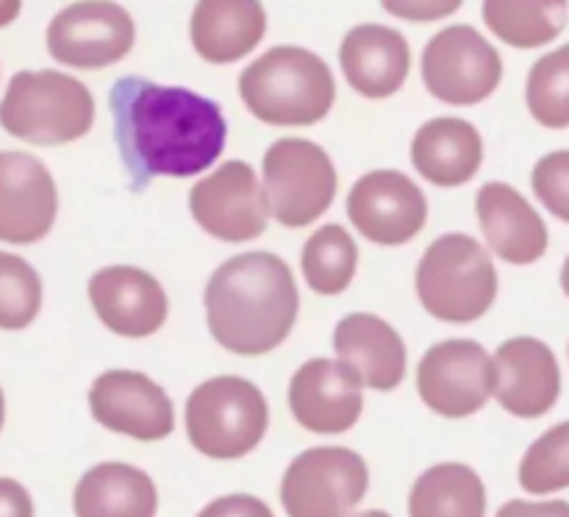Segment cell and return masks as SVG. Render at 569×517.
<instances>
[{
	"label": "cell",
	"instance_id": "13",
	"mask_svg": "<svg viewBox=\"0 0 569 517\" xmlns=\"http://www.w3.org/2000/svg\"><path fill=\"white\" fill-rule=\"evenodd\" d=\"M348 217L370 242L406 245L426 228L428 200L403 172L372 170L350 189Z\"/></svg>",
	"mask_w": 569,
	"mask_h": 517
},
{
	"label": "cell",
	"instance_id": "17",
	"mask_svg": "<svg viewBox=\"0 0 569 517\" xmlns=\"http://www.w3.org/2000/svg\"><path fill=\"white\" fill-rule=\"evenodd\" d=\"M289 409L306 431H350L365 409L359 376L342 361L309 359L289 384Z\"/></svg>",
	"mask_w": 569,
	"mask_h": 517
},
{
	"label": "cell",
	"instance_id": "25",
	"mask_svg": "<svg viewBox=\"0 0 569 517\" xmlns=\"http://www.w3.org/2000/svg\"><path fill=\"white\" fill-rule=\"evenodd\" d=\"M409 517H487V487L472 467L433 465L411 487Z\"/></svg>",
	"mask_w": 569,
	"mask_h": 517
},
{
	"label": "cell",
	"instance_id": "12",
	"mask_svg": "<svg viewBox=\"0 0 569 517\" xmlns=\"http://www.w3.org/2000/svg\"><path fill=\"white\" fill-rule=\"evenodd\" d=\"M137 39L131 14L117 3L89 0L61 9L48 26V50L76 70H100L126 59Z\"/></svg>",
	"mask_w": 569,
	"mask_h": 517
},
{
	"label": "cell",
	"instance_id": "11",
	"mask_svg": "<svg viewBox=\"0 0 569 517\" xmlns=\"http://www.w3.org/2000/svg\"><path fill=\"white\" fill-rule=\"evenodd\" d=\"M194 222L222 242H248L261 237L270 222L264 187L248 161L231 159L189 189Z\"/></svg>",
	"mask_w": 569,
	"mask_h": 517
},
{
	"label": "cell",
	"instance_id": "14",
	"mask_svg": "<svg viewBox=\"0 0 569 517\" xmlns=\"http://www.w3.org/2000/svg\"><path fill=\"white\" fill-rule=\"evenodd\" d=\"M89 409L100 426L139 443L164 439L176 428L170 395L139 370H106L94 378Z\"/></svg>",
	"mask_w": 569,
	"mask_h": 517
},
{
	"label": "cell",
	"instance_id": "29",
	"mask_svg": "<svg viewBox=\"0 0 569 517\" xmlns=\"http://www.w3.org/2000/svg\"><path fill=\"white\" fill-rule=\"evenodd\" d=\"M520 487L550 495L569 487V420L548 428L520 461Z\"/></svg>",
	"mask_w": 569,
	"mask_h": 517
},
{
	"label": "cell",
	"instance_id": "30",
	"mask_svg": "<svg viewBox=\"0 0 569 517\" xmlns=\"http://www.w3.org/2000/svg\"><path fill=\"white\" fill-rule=\"evenodd\" d=\"M42 306L39 272L22 256L0 250V328L20 331L31 326Z\"/></svg>",
	"mask_w": 569,
	"mask_h": 517
},
{
	"label": "cell",
	"instance_id": "9",
	"mask_svg": "<svg viewBox=\"0 0 569 517\" xmlns=\"http://www.w3.org/2000/svg\"><path fill=\"white\" fill-rule=\"evenodd\" d=\"M503 78V59L472 26H450L422 50V81L428 92L450 106L487 100Z\"/></svg>",
	"mask_w": 569,
	"mask_h": 517
},
{
	"label": "cell",
	"instance_id": "28",
	"mask_svg": "<svg viewBox=\"0 0 569 517\" xmlns=\"http://www.w3.org/2000/svg\"><path fill=\"white\" fill-rule=\"evenodd\" d=\"M526 103L545 128H569V44L537 59L528 72Z\"/></svg>",
	"mask_w": 569,
	"mask_h": 517
},
{
	"label": "cell",
	"instance_id": "23",
	"mask_svg": "<svg viewBox=\"0 0 569 517\" xmlns=\"http://www.w3.org/2000/svg\"><path fill=\"white\" fill-rule=\"evenodd\" d=\"M267 14L256 0H203L194 6L189 37L200 59L231 64L264 39Z\"/></svg>",
	"mask_w": 569,
	"mask_h": 517
},
{
	"label": "cell",
	"instance_id": "38",
	"mask_svg": "<svg viewBox=\"0 0 569 517\" xmlns=\"http://www.w3.org/2000/svg\"><path fill=\"white\" fill-rule=\"evenodd\" d=\"M353 517H392V515L383 509H367V511H359V515H353Z\"/></svg>",
	"mask_w": 569,
	"mask_h": 517
},
{
	"label": "cell",
	"instance_id": "24",
	"mask_svg": "<svg viewBox=\"0 0 569 517\" xmlns=\"http://www.w3.org/2000/svg\"><path fill=\"white\" fill-rule=\"evenodd\" d=\"M76 517H156L153 478L126 461H103L83 473L72 493Z\"/></svg>",
	"mask_w": 569,
	"mask_h": 517
},
{
	"label": "cell",
	"instance_id": "4",
	"mask_svg": "<svg viewBox=\"0 0 569 517\" xmlns=\"http://www.w3.org/2000/svg\"><path fill=\"white\" fill-rule=\"evenodd\" d=\"M92 122L94 98L87 83L56 70L14 72L0 103L6 133L42 148L87 137Z\"/></svg>",
	"mask_w": 569,
	"mask_h": 517
},
{
	"label": "cell",
	"instance_id": "19",
	"mask_svg": "<svg viewBox=\"0 0 569 517\" xmlns=\"http://www.w3.org/2000/svg\"><path fill=\"white\" fill-rule=\"evenodd\" d=\"M476 215L489 248L509 265H533L548 250V226L511 183H483L476 195Z\"/></svg>",
	"mask_w": 569,
	"mask_h": 517
},
{
	"label": "cell",
	"instance_id": "7",
	"mask_svg": "<svg viewBox=\"0 0 569 517\" xmlns=\"http://www.w3.org/2000/svg\"><path fill=\"white\" fill-rule=\"evenodd\" d=\"M331 156L311 139H278L264 153V195L270 215L287 228L311 226L337 198Z\"/></svg>",
	"mask_w": 569,
	"mask_h": 517
},
{
	"label": "cell",
	"instance_id": "34",
	"mask_svg": "<svg viewBox=\"0 0 569 517\" xmlns=\"http://www.w3.org/2000/svg\"><path fill=\"white\" fill-rule=\"evenodd\" d=\"M0 517H33V500L14 478H0Z\"/></svg>",
	"mask_w": 569,
	"mask_h": 517
},
{
	"label": "cell",
	"instance_id": "37",
	"mask_svg": "<svg viewBox=\"0 0 569 517\" xmlns=\"http://www.w3.org/2000/svg\"><path fill=\"white\" fill-rule=\"evenodd\" d=\"M561 289H565V295L569 298V256H567L565 267H561Z\"/></svg>",
	"mask_w": 569,
	"mask_h": 517
},
{
	"label": "cell",
	"instance_id": "39",
	"mask_svg": "<svg viewBox=\"0 0 569 517\" xmlns=\"http://www.w3.org/2000/svg\"><path fill=\"white\" fill-rule=\"evenodd\" d=\"M3 417H6V400H3V389H0V428H3Z\"/></svg>",
	"mask_w": 569,
	"mask_h": 517
},
{
	"label": "cell",
	"instance_id": "15",
	"mask_svg": "<svg viewBox=\"0 0 569 517\" xmlns=\"http://www.w3.org/2000/svg\"><path fill=\"white\" fill-rule=\"evenodd\" d=\"M59 192L48 167L31 153L0 150V239L31 245L48 237Z\"/></svg>",
	"mask_w": 569,
	"mask_h": 517
},
{
	"label": "cell",
	"instance_id": "1",
	"mask_svg": "<svg viewBox=\"0 0 569 517\" xmlns=\"http://www.w3.org/2000/svg\"><path fill=\"white\" fill-rule=\"evenodd\" d=\"M109 109L117 153L133 192L159 176H198L226 150L228 126L220 103L192 89L126 76L111 87Z\"/></svg>",
	"mask_w": 569,
	"mask_h": 517
},
{
	"label": "cell",
	"instance_id": "8",
	"mask_svg": "<svg viewBox=\"0 0 569 517\" xmlns=\"http://www.w3.org/2000/svg\"><path fill=\"white\" fill-rule=\"evenodd\" d=\"M367 487L370 470L356 450L309 448L283 473L281 504L289 517H350Z\"/></svg>",
	"mask_w": 569,
	"mask_h": 517
},
{
	"label": "cell",
	"instance_id": "18",
	"mask_svg": "<svg viewBox=\"0 0 569 517\" xmlns=\"http://www.w3.org/2000/svg\"><path fill=\"white\" fill-rule=\"evenodd\" d=\"M89 300L109 331L142 339L159 331L167 320V295L150 272L139 267H103L89 281Z\"/></svg>",
	"mask_w": 569,
	"mask_h": 517
},
{
	"label": "cell",
	"instance_id": "32",
	"mask_svg": "<svg viewBox=\"0 0 569 517\" xmlns=\"http://www.w3.org/2000/svg\"><path fill=\"white\" fill-rule=\"evenodd\" d=\"M198 517H276L270 506L261 498L248 493H233L222 495V498L211 500L203 509L198 511Z\"/></svg>",
	"mask_w": 569,
	"mask_h": 517
},
{
	"label": "cell",
	"instance_id": "36",
	"mask_svg": "<svg viewBox=\"0 0 569 517\" xmlns=\"http://www.w3.org/2000/svg\"><path fill=\"white\" fill-rule=\"evenodd\" d=\"M17 14H20V3H14V0H9V3H0V26L11 22Z\"/></svg>",
	"mask_w": 569,
	"mask_h": 517
},
{
	"label": "cell",
	"instance_id": "21",
	"mask_svg": "<svg viewBox=\"0 0 569 517\" xmlns=\"http://www.w3.org/2000/svg\"><path fill=\"white\" fill-rule=\"evenodd\" d=\"M333 350L339 361L359 376L361 387L389 392L406 376L403 337L378 315L353 311L342 317L333 331Z\"/></svg>",
	"mask_w": 569,
	"mask_h": 517
},
{
	"label": "cell",
	"instance_id": "5",
	"mask_svg": "<svg viewBox=\"0 0 569 517\" xmlns=\"http://www.w3.org/2000/svg\"><path fill=\"white\" fill-rule=\"evenodd\" d=\"M417 295L431 317L453 326L481 320L498 295V270L467 233L433 239L417 267Z\"/></svg>",
	"mask_w": 569,
	"mask_h": 517
},
{
	"label": "cell",
	"instance_id": "33",
	"mask_svg": "<svg viewBox=\"0 0 569 517\" xmlns=\"http://www.w3.org/2000/svg\"><path fill=\"white\" fill-rule=\"evenodd\" d=\"M495 517H569V500H509Z\"/></svg>",
	"mask_w": 569,
	"mask_h": 517
},
{
	"label": "cell",
	"instance_id": "10",
	"mask_svg": "<svg viewBox=\"0 0 569 517\" xmlns=\"http://www.w3.org/2000/svg\"><path fill=\"white\" fill-rule=\"evenodd\" d=\"M495 389L492 356L476 339H445L417 365V392L442 417H470L487 406Z\"/></svg>",
	"mask_w": 569,
	"mask_h": 517
},
{
	"label": "cell",
	"instance_id": "22",
	"mask_svg": "<svg viewBox=\"0 0 569 517\" xmlns=\"http://www.w3.org/2000/svg\"><path fill=\"white\" fill-rule=\"evenodd\" d=\"M411 165L437 187H461L483 165V139L472 122L433 117L411 139Z\"/></svg>",
	"mask_w": 569,
	"mask_h": 517
},
{
	"label": "cell",
	"instance_id": "35",
	"mask_svg": "<svg viewBox=\"0 0 569 517\" xmlns=\"http://www.w3.org/2000/svg\"><path fill=\"white\" fill-rule=\"evenodd\" d=\"M389 11H398L400 17L406 20H437V17H445L448 11L459 9V3H448V6H431L426 14V6H406V3H387Z\"/></svg>",
	"mask_w": 569,
	"mask_h": 517
},
{
	"label": "cell",
	"instance_id": "26",
	"mask_svg": "<svg viewBox=\"0 0 569 517\" xmlns=\"http://www.w3.org/2000/svg\"><path fill=\"white\" fill-rule=\"evenodd\" d=\"M481 11L489 31L520 50L553 42L569 20V6L561 0H487Z\"/></svg>",
	"mask_w": 569,
	"mask_h": 517
},
{
	"label": "cell",
	"instance_id": "16",
	"mask_svg": "<svg viewBox=\"0 0 569 517\" xmlns=\"http://www.w3.org/2000/svg\"><path fill=\"white\" fill-rule=\"evenodd\" d=\"M492 395L509 415L537 420L561 395V370L553 350L537 337H511L492 359Z\"/></svg>",
	"mask_w": 569,
	"mask_h": 517
},
{
	"label": "cell",
	"instance_id": "31",
	"mask_svg": "<svg viewBox=\"0 0 569 517\" xmlns=\"http://www.w3.org/2000/svg\"><path fill=\"white\" fill-rule=\"evenodd\" d=\"M531 187L550 215L569 222V150L542 156L531 172Z\"/></svg>",
	"mask_w": 569,
	"mask_h": 517
},
{
	"label": "cell",
	"instance_id": "2",
	"mask_svg": "<svg viewBox=\"0 0 569 517\" xmlns=\"http://www.w3.org/2000/svg\"><path fill=\"white\" fill-rule=\"evenodd\" d=\"M206 322L217 342L239 356L278 348L298 320L300 295L292 270L270 250L228 259L206 284Z\"/></svg>",
	"mask_w": 569,
	"mask_h": 517
},
{
	"label": "cell",
	"instance_id": "3",
	"mask_svg": "<svg viewBox=\"0 0 569 517\" xmlns=\"http://www.w3.org/2000/svg\"><path fill=\"white\" fill-rule=\"evenodd\" d=\"M239 95L264 126H315L337 100L331 67L295 44L267 50L239 76Z\"/></svg>",
	"mask_w": 569,
	"mask_h": 517
},
{
	"label": "cell",
	"instance_id": "27",
	"mask_svg": "<svg viewBox=\"0 0 569 517\" xmlns=\"http://www.w3.org/2000/svg\"><path fill=\"white\" fill-rule=\"evenodd\" d=\"M359 265V248L342 226L331 222L309 237L300 253L306 284L320 295H339L350 287Z\"/></svg>",
	"mask_w": 569,
	"mask_h": 517
},
{
	"label": "cell",
	"instance_id": "6",
	"mask_svg": "<svg viewBox=\"0 0 569 517\" xmlns=\"http://www.w3.org/2000/svg\"><path fill=\"white\" fill-rule=\"evenodd\" d=\"M270 406L253 381L217 376L187 400V437L209 459H242L264 439Z\"/></svg>",
	"mask_w": 569,
	"mask_h": 517
},
{
	"label": "cell",
	"instance_id": "20",
	"mask_svg": "<svg viewBox=\"0 0 569 517\" xmlns=\"http://www.w3.org/2000/svg\"><path fill=\"white\" fill-rule=\"evenodd\" d=\"M339 64L356 92L381 100L403 87L411 67V50L403 33L395 28L365 22L350 28L342 39Z\"/></svg>",
	"mask_w": 569,
	"mask_h": 517
}]
</instances>
